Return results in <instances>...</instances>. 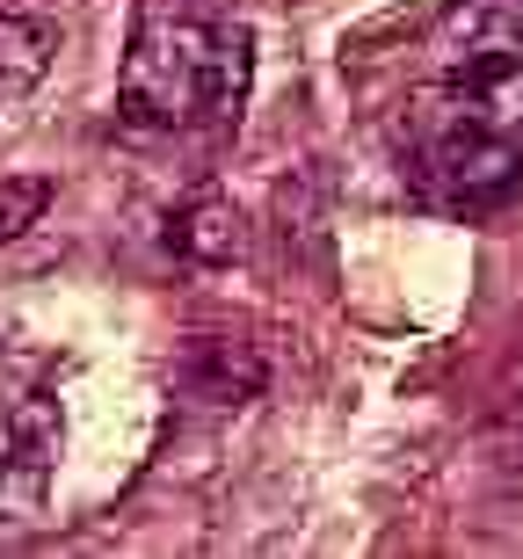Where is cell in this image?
<instances>
[{
	"label": "cell",
	"instance_id": "cell-6",
	"mask_svg": "<svg viewBox=\"0 0 523 559\" xmlns=\"http://www.w3.org/2000/svg\"><path fill=\"white\" fill-rule=\"evenodd\" d=\"M44 66H51V22L0 15V109L22 103L44 81Z\"/></svg>",
	"mask_w": 523,
	"mask_h": 559
},
{
	"label": "cell",
	"instance_id": "cell-5",
	"mask_svg": "<svg viewBox=\"0 0 523 559\" xmlns=\"http://www.w3.org/2000/svg\"><path fill=\"white\" fill-rule=\"evenodd\" d=\"M189 385H197L204 400H218V407H233V400H248L254 385H262V356L204 334V342L189 349Z\"/></svg>",
	"mask_w": 523,
	"mask_h": 559
},
{
	"label": "cell",
	"instance_id": "cell-4",
	"mask_svg": "<svg viewBox=\"0 0 523 559\" xmlns=\"http://www.w3.org/2000/svg\"><path fill=\"white\" fill-rule=\"evenodd\" d=\"M168 248L189 254V262H233V254H240V211H233L218 189L189 197L168 218Z\"/></svg>",
	"mask_w": 523,
	"mask_h": 559
},
{
	"label": "cell",
	"instance_id": "cell-7",
	"mask_svg": "<svg viewBox=\"0 0 523 559\" xmlns=\"http://www.w3.org/2000/svg\"><path fill=\"white\" fill-rule=\"evenodd\" d=\"M51 189L37 182V175H15V182H0V240H15L22 226H37V211Z\"/></svg>",
	"mask_w": 523,
	"mask_h": 559
},
{
	"label": "cell",
	"instance_id": "cell-3",
	"mask_svg": "<svg viewBox=\"0 0 523 559\" xmlns=\"http://www.w3.org/2000/svg\"><path fill=\"white\" fill-rule=\"evenodd\" d=\"M59 457V400L51 385H0V516H37Z\"/></svg>",
	"mask_w": 523,
	"mask_h": 559
},
{
	"label": "cell",
	"instance_id": "cell-2",
	"mask_svg": "<svg viewBox=\"0 0 523 559\" xmlns=\"http://www.w3.org/2000/svg\"><path fill=\"white\" fill-rule=\"evenodd\" d=\"M248 22L204 15L197 0H146L124 51L117 109L139 131H189V124H233L248 103Z\"/></svg>",
	"mask_w": 523,
	"mask_h": 559
},
{
	"label": "cell",
	"instance_id": "cell-1",
	"mask_svg": "<svg viewBox=\"0 0 523 559\" xmlns=\"http://www.w3.org/2000/svg\"><path fill=\"white\" fill-rule=\"evenodd\" d=\"M407 167L437 204H495L523 175V0H459L421 44Z\"/></svg>",
	"mask_w": 523,
	"mask_h": 559
}]
</instances>
